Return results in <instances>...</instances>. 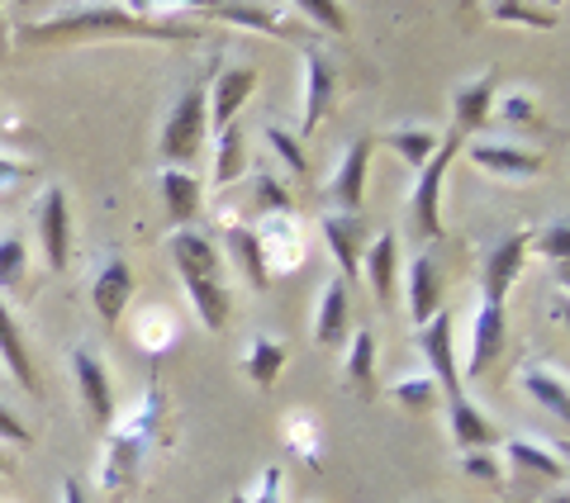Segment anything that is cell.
I'll list each match as a JSON object with an SVG mask.
<instances>
[{
  "label": "cell",
  "instance_id": "cell-1",
  "mask_svg": "<svg viewBox=\"0 0 570 503\" xmlns=\"http://www.w3.org/2000/svg\"><path fill=\"white\" fill-rule=\"evenodd\" d=\"M29 43H52V39H195V24H153L142 20L138 10L124 6H81L67 14H52V20L24 29Z\"/></svg>",
  "mask_w": 570,
  "mask_h": 503
},
{
  "label": "cell",
  "instance_id": "cell-2",
  "mask_svg": "<svg viewBox=\"0 0 570 503\" xmlns=\"http://www.w3.org/2000/svg\"><path fill=\"white\" fill-rule=\"evenodd\" d=\"M153 418H157V389H148L138 418L124 423L110 437V446H105V465H100L105 494H124V484L138 475V461H142V452H148V437H153Z\"/></svg>",
  "mask_w": 570,
  "mask_h": 503
},
{
  "label": "cell",
  "instance_id": "cell-3",
  "mask_svg": "<svg viewBox=\"0 0 570 503\" xmlns=\"http://www.w3.org/2000/svg\"><path fill=\"white\" fill-rule=\"evenodd\" d=\"M461 152V134H442L438 142V152L428 157V167L419 171V181H414V195H409V214H414V228H419V238H442V181H448V167L456 161Z\"/></svg>",
  "mask_w": 570,
  "mask_h": 503
},
{
  "label": "cell",
  "instance_id": "cell-4",
  "mask_svg": "<svg viewBox=\"0 0 570 503\" xmlns=\"http://www.w3.org/2000/svg\"><path fill=\"white\" fill-rule=\"evenodd\" d=\"M205 86H190V91L176 100V110L167 115L163 124V157H167V167H190L195 157H200L205 148Z\"/></svg>",
  "mask_w": 570,
  "mask_h": 503
},
{
  "label": "cell",
  "instance_id": "cell-5",
  "mask_svg": "<svg viewBox=\"0 0 570 503\" xmlns=\"http://www.w3.org/2000/svg\"><path fill=\"white\" fill-rule=\"evenodd\" d=\"M253 238L262 247L266 276L272 272H295L305 262V233H299L295 214H262V224L253 228Z\"/></svg>",
  "mask_w": 570,
  "mask_h": 503
},
{
  "label": "cell",
  "instance_id": "cell-6",
  "mask_svg": "<svg viewBox=\"0 0 570 503\" xmlns=\"http://www.w3.org/2000/svg\"><path fill=\"white\" fill-rule=\"evenodd\" d=\"M419 347H423V356H428V381H433L448 400H456L461 394V375H456V343H452V318L448 314H433L419 328Z\"/></svg>",
  "mask_w": 570,
  "mask_h": 503
},
{
  "label": "cell",
  "instance_id": "cell-7",
  "mask_svg": "<svg viewBox=\"0 0 570 503\" xmlns=\"http://www.w3.org/2000/svg\"><path fill=\"white\" fill-rule=\"evenodd\" d=\"M366 214H324V243L333 251L337 262V280L352 285L356 276H362V257H366Z\"/></svg>",
  "mask_w": 570,
  "mask_h": 503
},
{
  "label": "cell",
  "instance_id": "cell-8",
  "mask_svg": "<svg viewBox=\"0 0 570 503\" xmlns=\"http://www.w3.org/2000/svg\"><path fill=\"white\" fill-rule=\"evenodd\" d=\"M528 247H532V233H509L504 243H494V251L485 257V276H480V299L504 304V295L513 290V280H519L528 262Z\"/></svg>",
  "mask_w": 570,
  "mask_h": 503
},
{
  "label": "cell",
  "instance_id": "cell-9",
  "mask_svg": "<svg viewBox=\"0 0 570 503\" xmlns=\"http://www.w3.org/2000/svg\"><path fill=\"white\" fill-rule=\"evenodd\" d=\"M71 375H77V389H81V404H86V413H91V423L110 427L115 423V389H110V375H105L100 356L77 347L71 352Z\"/></svg>",
  "mask_w": 570,
  "mask_h": 503
},
{
  "label": "cell",
  "instance_id": "cell-10",
  "mask_svg": "<svg viewBox=\"0 0 570 503\" xmlns=\"http://www.w3.org/2000/svg\"><path fill=\"white\" fill-rule=\"evenodd\" d=\"M39 238H43V257L52 272H67L71 262V214H67V195L62 186H48L39 200Z\"/></svg>",
  "mask_w": 570,
  "mask_h": 503
},
{
  "label": "cell",
  "instance_id": "cell-11",
  "mask_svg": "<svg viewBox=\"0 0 570 503\" xmlns=\"http://www.w3.org/2000/svg\"><path fill=\"white\" fill-rule=\"evenodd\" d=\"M504 304H485L480 299V309L471 318V352H466V375L480 381V375L490 371V362L499 352H504Z\"/></svg>",
  "mask_w": 570,
  "mask_h": 503
},
{
  "label": "cell",
  "instance_id": "cell-12",
  "mask_svg": "<svg viewBox=\"0 0 570 503\" xmlns=\"http://www.w3.org/2000/svg\"><path fill=\"white\" fill-rule=\"evenodd\" d=\"M129 299H134V272H129V262L110 257L96 272V280H91V304H96V314H100L105 328H115V323L124 318Z\"/></svg>",
  "mask_w": 570,
  "mask_h": 503
},
{
  "label": "cell",
  "instance_id": "cell-13",
  "mask_svg": "<svg viewBox=\"0 0 570 503\" xmlns=\"http://www.w3.org/2000/svg\"><path fill=\"white\" fill-rule=\"evenodd\" d=\"M471 161L490 176H504V181H528V176L542 171L547 157L532 152V148H519V142H475Z\"/></svg>",
  "mask_w": 570,
  "mask_h": 503
},
{
  "label": "cell",
  "instance_id": "cell-14",
  "mask_svg": "<svg viewBox=\"0 0 570 503\" xmlns=\"http://www.w3.org/2000/svg\"><path fill=\"white\" fill-rule=\"evenodd\" d=\"M253 91H257V71L253 67H234V71H224V77L214 81V96H209L214 134H224L228 124H238V110L253 100Z\"/></svg>",
  "mask_w": 570,
  "mask_h": 503
},
{
  "label": "cell",
  "instance_id": "cell-15",
  "mask_svg": "<svg viewBox=\"0 0 570 503\" xmlns=\"http://www.w3.org/2000/svg\"><path fill=\"white\" fill-rule=\"evenodd\" d=\"M371 148H376V142H371V138H356L352 148H347V157L337 161V176H333L328 195H333V205H343V214H356V209H362V195H366V167H371Z\"/></svg>",
  "mask_w": 570,
  "mask_h": 503
},
{
  "label": "cell",
  "instance_id": "cell-16",
  "mask_svg": "<svg viewBox=\"0 0 570 503\" xmlns=\"http://www.w3.org/2000/svg\"><path fill=\"white\" fill-rule=\"evenodd\" d=\"M209 14L238 29L272 33V39H295L299 33V24H291V10H272V6H209Z\"/></svg>",
  "mask_w": 570,
  "mask_h": 503
},
{
  "label": "cell",
  "instance_id": "cell-17",
  "mask_svg": "<svg viewBox=\"0 0 570 503\" xmlns=\"http://www.w3.org/2000/svg\"><path fill=\"white\" fill-rule=\"evenodd\" d=\"M409 314L423 328L433 314H442V276L433 257H414L409 262Z\"/></svg>",
  "mask_w": 570,
  "mask_h": 503
},
{
  "label": "cell",
  "instance_id": "cell-18",
  "mask_svg": "<svg viewBox=\"0 0 570 503\" xmlns=\"http://www.w3.org/2000/svg\"><path fill=\"white\" fill-rule=\"evenodd\" d=\"M504 456L513 465V480H566V461L551 456L547 446H538L532 437L504 442Z\"/></svg>",
  "mask_w": 570,
  "mask_h": 503
},
{
  "label": "cell",
  "instance_id": "cell-19",
  "mask_svg": "<svg viewBox=\"0 0 570 503\" xmlns=\"http://www.w3.org/2000/svg\"><path fill=\"white\" fill-rule=\"evenodd\" d=\"M448 418H452V437H456L461 452H490V446L499 442L494 427H490V418L466 400V394L448 400Z\"/></svg>",
  "mask_w": 570,
  "mask_h": 503
},
{
  "label": "cell",
  "instance_id": "cell-20",
  "mask_svg": "<svg viewBox=\"0 0 570 503\" xmlns=\"http://www.w3.org/2000/svg\"><path fill=\"white\" fill-rule=\"evenodd\" d=\"M167 251H171V262L181 276H219V251H214V243L200 238V233H190V228L171 233Z\"/></svg>",
  "mask_w": 570,
  "mask_h": 503
},
{
  "label": "cell",
  "instance_id": "cell-21",
  "mask_svg": "<svg viewBox=\"0 0 570 503\" xmlns=\"http://www.w3.org/2000/svg\"><path fill=\"white\" fill-rule=\"evenodd\" d=\"M343 337H347V285L328 280L324 299H318V314H314V343L318 347H337Z\"/></svg>",
  "mask_w": 570,
  "mask_h": 503
},
{
  "label": "cell",
  "instance_id": "cell-22",
  "mask_svg": "<svg viewBox=\"0 0 570 503\" xmlns=\"http://www.w3.org/2000/svg\"><path fill=\"white\" fill-rule=\"evenodd\" d=\"M163 200H167V214H171V224H190L195 214H200V200H205V186L195 181L190 171L181 167H167L163 171Z\"/></svg>",
  "mask_w": 570,
  "mask_h": 503
},
{
  "label": "cell",
  "instance_id": "cell-23",
  "mask_svg": "<svg viewBox=\"0 0 570 503\" xmlns=\"http://www.w3.org/2000/svg\"><path fill=\"white\" fill-rule=\"evenodd\" d=\"M494 71H485V77H475V81H466L456 91V134H471V129H480V124L490 119V110H494Z\"/></svg>",
  "mask_w": 570,
  "mask_h": 503
},
{
  "label": "cell",
  "instance_id": "cell-24",
  "mask_svg": "<svg viewBox=\"0 0 570 503\" xmlns=\"http://www.w3.org/2000/svg\"><path fill=\"white\" fill-rule=\"evenodd\" d=\"M328 100H333V67H328V58L309 52L305 58V124H299V129L314 134L318 119L328 110Z\"/></svg>",
  "mask_w": 570,
  "mask_h": 503
},
{
  "label": "cell",
  "instance_id": "cell-25",
  "mask_svg": "<svg viewBox=\"0 0 570 503\" xmlns=\"http://www.w3.org/2000/svg\"><path fill=\"white\" fill-rule=\"evenodd\" d=\"M395 262H400L395 233H381V238L366 247V276H371V290H376L381 304L395 299Z\"/></svg>",
  "mask_w": 570,
  "mask_h": 503
},
{
  "label": "cell",
  "instance_id": "cell-26",
  "mask_svg": "<svg viewBox=\"0 0 570 503\" xmlns=\"http://www.w3.org/2000/svg\"><path fill=\"white\" fill-rule=\"evenodd\" d=\"M0 356H6L10 375L24 389H39V375H33V366H29V347H24V337H20V323H14V314L6 309V299H0Z\"/></svg>",
  "mask_w": 570,
  "mask_h": 503
},
{
  "label": "cell",
  "instance_id": "cell-27",
  "mask_svg": "<svg viewBox=\"0 0 570 503\" xmlns=\"http://www.w3.org/2000/svg\"><path fill=\"white\" fill-rule=\"evenodd\" d=\"M228 251H234L238 272L253 280V290H266V285H272V276H266V262H262V247H257V238H253V228H247V224L228 228Z\"/></svg>",
  "mask_w": 570,
  "mask_h": 503
},
{
  "label": "cell",
  "instance_id": "cell-28",
  "mask_svg": "<svg viewBox=\"0 0 570 503\" xmlns=\"http://www.w3.org/2000/svg\"><path fill=\"white\" fill-rule=\"evenodd\" d=\"M247 167V134L243 124H228L219 134V157H214V186H234Z\"/></svg>",
  "mask_w": 570,
  "mask_h": 503
},
{
  "label": "cell",
  "instance_id": "cell-29",
  "mask_svg": "<svg viewBox=\"0 0 570 503\" xmlns=\"http://www.w3.org/2000/svg\"><path fill=\"white\" fill-rule=\"evenodd\" d=\"M523 389H528L542 408L557 413V418H566V413H570V389H566L561 375H551V371H538V366H532V371H523Z\"/></svg>",
  "mask_w": 570,
  "mask_h": 503
},
{
  "label": "cell",
  "instance_id": "cell-30",
  "mask_svg": "<svg viewBox=\"0 0 570 503\" xmlns=\"http://www.w3.org/2000/svg\"><path fill=\"white\" fill-rule=\"evenodd\" d=\"M385 142H390V148H395L414 171H423V167H428V157L438 152V142H442V138H438L433 129H395V134H385Z\"/></svg>",
  "mask_w": 570,
  "mask_h": 503
},
{
  "label": "cell",
  "instance_id": "cell-31",
  "mask_svg": "<svg viewBox=\"0 0 570 503\" xmlns=\"http://www.w3.org/2000/svg\"><path fill=\"white\" fill-rule=\"evenodd\" d=\"M371 375H376V333L362 328V333H352V347H347V381L366 394Z\"/></svg>",
  "mask_w": 570,
  "mask_h": 503
},
{
  "label": "cell",
  "instance_id": "cell-32",
  "mask_svg": "<svg viewBox=\"0 0 570 503\" xmlns=\"http://www.w3.org/2000/svg\"><path fill=\"white\" fill-rule=\"evenodd\" d=\"M243 366H247V375H253L262 389H266V385H276V375H281V366H285V347L272 343V337H257L253 352L243 356Z\"/></svg>",
  "mask_w": 570,
  "mask_h": 503
},
{
  "label": "cell",
  "instance_id": "cell-33",
  "mask_svg": "<svg viewBox=\"0 0 570 503\" xmlns=\"http://www.w3.org/2000/svg\"><path fill=\"white\" fill-rule=\"evenodd\" d=\"M29 276V247L24 238H0V290H20Z\"/></svg>",
  "mask_w": 570,
  "mask_h": 503
},
{
  "label": "cell",
  "instance_id": "cell-34",
  "mask_svg": "<svg viewBox=\"0 0 570 503\" xmlns=\"http://www.w3.org/2000/svg\"><path fill=\"white\" fill-rule=\"evenodd\" d=\"M262 138L272 142V152L285 161V167H291V176H305V171H309V157H305V148L295 142V134H285V129H276V124H272V129H266Z\"/></svg>",
  "mask_w": 570,
  "mask_h": 503
},
{
  "label": "cell",
  "instance_id": "cell-35",
  "mask_svg": "<svg viewBox=\"0 0 570 503\" xmlns=\"http://www.w3.org/2000/svg\"><path fill=\"white\" fill-rule=\"evenodd\" d=\"M257 214H295L285 186L276 181V176H266V171H257Z\"/></svg>",
  "mask_w": 570,
  "mask_h": 503
},
{
  "label": "cell",
  "instance_id": "cell-36",
  "mask_svg": "<svg viewBox=\"0 0 570 503\" xmlns=\"http://www.w3.org/2000/svg\"><path fill=\"white\" fill-rule=\"evenodd\" d=\"M390 400L404 404V408H428L438 400V385L428 381V375H419V381H395V389H390Z\"/></svg>",
  "mask_w": 570,
  "mask_h": 503
},
{
  "label": "cell",
  "instance_id": "cell-37",
  "mask_svg": "<svg viewBox=\"0 0 570 503\" xmlns=\"http://www.w3.org/2000/svg\"><path fill=\"white\" fill-rule=\"evenodd\" d=\"M285 437H291V446L299 456H314V446H318V423L309 418V413H295V418H285Z\"/></svg>",
  "mask_w": 570,
  "mask_h": 503
},
{
  "label": "cell",
  "instance_id": "cell-38",
  "mask_svg": "<svg viewBox=\"0 0 570 503\" xmlns=\"http://www.w3.org/2000/svg\"><path fill=\"white\" fill-rule=\"evenodd\" d=\"M494 20H519V24H532V29H557V14H547V10H532V6H490Z\"/></svg>",
  "mask_w": 570,
  "mask_h": 503
},
{
  "label": "cell",
  "instance_id": "cell-39",
  "mask_svg": "<svg viewBox=\"0 0 570 503\" xmlns=\"http://www.w3.org/2000/svg\"><path fill=\"white\" fill-rule=\"evenodd\" d=\"M295 10H299V14H309V20H318V24L333 29V33H347V24H343V10L328 6V0H299Z\"/></svg>",
  "mask_w": 570,
  "mask_h": 503
},
{
  "label": "cell",
  "instance_id": "cell-40",
  "mask_svg": "<svg viewBox=\"0 0 570 503\" xmlns=\"http://www.w3.org/2000/svg\"><path fill=\"white\" fill-rule=\"evenodd\" d=\"M494 110H499V119H509V124H532V119H538V105H532V96H523V91L504 96Z\"/></svg>",
  "mask_w": 570,
  "mask_h": 503
},
{
  "label": "cell",
  "instance_id": "cell-41",
  "mask_svg": "<svg viewBox=\"0 0 570 503\" xmlns=\"http://www.w3.org/2000/svg\"><path fill=\"white\" fill-rule=\"evenodd\" d=\"M542 251H547V257H557V262H566V251H570V224L561 219V214L547 224V233H542Z\"/></svg>",
  "mask_w": 570,
  "mask_h": 503
},
{
  "label": "cell",
  "instance_id": "cell-42",
  "mask_svg": "<svg viewBox=\"0 0 570 503\" xmlns=\"http://www.w3.org/2000/svg\"><path fill=\"white\" fill-rule=\"evenodd\" d=\"M466 475L485 480V484H499V465L490 461V452H466Z\"/></svg>",
  "mask_w": 570,
  "mask_h": 503
},
{
  "label": "cell",
  "instance_id": "cell-43",
  "mask_svg": "<svg viewBox=\"0 0 570 503\" xmlns=\"http://www.w3.org/2000/svg\"><path fill=\"white\" fill-rule=\"evenodd\" d=\"M29 437H33V433H29V427H24L20 418H14V413H10L6 404H0V442H20V446H24Z\"/></svg>",
  "mask_w": 570,
  "mask_h": 503
},
{
  "label": "cell",
  "instance_id": "cell-44",
  "mask_svg": "<svg viewBox=\"0 0 570 503\" xmlns=\"http://www.w3.org/2000/svg\"><path fill=\"white\" fill-rule=\"evenodd\" d=\"M276 480H281V471H276V465H266V471H262V494L243 499V503H276Z\"/></svg>",
  "mask_w": 570,
  "mask_h": 503
},
{
  "label": "cell",
  "instance_id": "cell-45",
  "mask_svg": "<svg viewBox=\"0 0 570 503\" xmlns=\"http://www.w3.org/2000/svg\"><path fill=\"white\" fill-rule=\"evenodd\" d=\"M29 167L24 161H10V157H0V186H14V181H24Z\"/></svg>",
  "mask_w": 570,
  "mask_h": 503
},
{
  "label": "cell",
  "instance_id": "cell-46",
  "mask_svg": "<svg viewBox=\"0 0 570 503\" xmlns=\"http://www.w3.org/2000/svg\"><path fill=\"white\" fill-rule=\"evenodd\" d=\"M62 503H91L81 490V480H62Z\"/></svg>",
  "mask_w": 570,
  "mask_h": 503
},
{
  "label": "cell",
  "instance_id": "cell-47",
  "mask_svg": "<svg viewBox=\"0 0 570 503\" xmlns=\"http://www.w3.org/2000/svg\"><path fill=\"white\" fill-rule=\"evenodd\" d=\"M547 503H570V499H566V490H561V494H557V499H547Z\"/></svg>",
  "mask_w": 570,
  "mask_h": 503
},
{
  "label": "cell",
  "instance_id": "cell-48",
  "mask_svg": "<svg viewBox=\"0 0 570 503\" xmlns=\"http://www.w3.org/2000/svg\"><path fill=\"white\" fill-rule=\"evenodd\" d=\"M0 471H10V461H6V456H0Z\"/></svg>",
  "mask_w": 570,
  "mask_h": 503
}]
</instances>
